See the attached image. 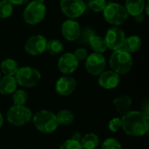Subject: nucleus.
Segmentation results:
<instances>
[{
  "label": "nucleus",
  "mask_w": 149,
  "mask_h": 149,
  "mask_svg": "<svg viewBox=\"0 0 149 149\" xmlns=\"http://www.w3.org/2000/svg\"><path fill=\"white\" fill-rule=\"evenodd\" d=\"M101 149H122V146L116 139L107 138L103 141Z\"/></svg>",
  "instance_id": "c85d7f7f"
},
{
  "label": "nucleus",
  "mask_w": 149,
  "mask_h": 149,
  "mask_svg": "<svg viewBox=\"0 0 149 149\" xmlns=\"http://www.w3.org/2000/svg\"><path fill=\"white\" fill-rule=\"evenodd\" d=\"M3 115H2V113H0V127L3 126Z\"/></svg>",
  "instance_id": "c9c22d12"
},
{
  "label": "nucleus",
  "mask_w": 149,
  "mask_h": 149,
  "mask_svg": "<svg viewBox=\"0 0 149 149\" xmlns=\"http://www.w3.org/2000/svg\"><path fill=\"white\" fill-rule=\"evenodd\" d=\"M64 50V45L58 39H52L47 41L46 51L51 55H58Z\"/></svg>",
  "instance_id": "b1692460"
},
{
  "label": "nucleus",
  "mask_w": 149,
  "mask_h": 149,
  "mask_svg": "<svg viewBox=\"0 0 149 149\" xmlns=\"http://www.w3.org/2000/svg\"><path fill=\"white\" fill-rule=\"evenodd\" d=\"M134 19H135L136 22L141 23V22H143V20H144V15H143V14H140V15H138V16H135V17H134Z\"/></svg>",
  "instance_id": "f704fd0d"
},
{
  "label": "nucleus",
  "mask_w": 149,
  "mask_h": 149,
  "mask_svg": "<svg viewBox=\"0 0 149 149\" xmlns=\"http://www.w3.org/2000/svg\"><path fill=\"white\" fill-rule=\"evenodd\" d=\"M113 103L117 112L121 115V117L123 115H125L126 113H127L128 112H130L132 106H133L132 99L127 95H123V96L115 98L113 100Z\"/></svg>",
  "instance_id": "dca6fc26"
},
{
  "label": "nucleus",
  "mask_w": 149,
  "mask_h": 149,
  "mask_svg": "<svg viewBox=\"0 0 149 149\" xmlns=\"http://www.w3.org/2000/svg\"><path fill=\"white\" fill-rule=\"evenodd\" d=\"M95 31L91 29L90 27H85L83 30H81V32H80V36L79 38V39L80 40V43L81 44H84V45H88V43L91 39V38L95 35Z\"/></svg>",
  "instance_id": "cd10ccee"
},
{
  "label": "nucleus",
  "mask_w": 149,
  "mask_h": 149,
  "mask_svg": "<svg viewBox=\"0 0 149 149\" xmlns=\"http://www.w3.org/2000/svg\"><path fill=\"white\" fill-rule=\"evenodd\" d=\"M81 32L79 24L72 19H67L61 25V33L68 41H76L79 39Z\"/></svg>",
  "instance_id": "f8f14e48"
},
{
  "label": "nucleus",
  "mask_w": 149,
  "mask_h": 149,
  "mask_svg": "<svg viewBox=\"0 0 149 149\" xmlns=\"http://www.w3.org/2000/svg\"><path fill=\"white\" fill-rule=\"evenodd\" d=\"M141 45H142L141 38L139 36L133 35L125 38L122 48L129 53H134L140 50Z\"/></svg>",
  "instance_id": "aec40b11"
},
{
  "label": "nucleus",
  "mask_w": 149,
  "mask_h": 149,
  "mask_svg": "<svg viewBox=\"0 0 149 149\" xmlns=\"http://www.w3.org/2000/svg\"><path fill=\"white\" fill-rule=\"evenodd\" d=\"M17 83L13 76H4L0 79V93L3 95L12 94L17 90Z\"/></svg>",
  "instance_id": "a211bd4d"
},
{
  "label": "nucleus",
  "mask_w": 149,
  "mask_h": 149,
  "mask_svg": "<svg viewBox=\"0 0 149 149\" xmlns=\"http://www.w3.org/2000/svg\"><path fill=\"white\" fill-rule=\"evenodd\" d=\"M108 128L113 133L118 132L121 128V119L119 117L113 118L108 123Z\"/></svg>",
  "instance_id": "7c9ffc66"
},
{
  "label": "nucleus",
  "mask_w": 149,
  "mask_h": 149,
  "mask_svg": "<svg viewBox=\"0 0 149 149\" xmlns=\"http://www.w3.org/2000/svg\"><path fill=\"white\" fill-rule=\"evenodd\" d=\"M126 36L125 32L119 27H111L107 30L104 38L108 49L116 51L123 47Z\"/></svg>",
  "instance_id": "1a4fd4ad"
},
{
  "label": "nucleus",
  "mask_w": 149,
  "mask_h": 149,
  "mask_svg": "<svg viewBox=\"0 0 149 149\" xmlns=\"http://www.w3.org/2000/svg\"><path fill=\"white\" fill-rule=\"evenodd\" d=\"M81 138H82V135H81V134H80V133H79V132H75V133H73V134H72V136H71V138H70V139H72V140H74V141H79V142H80V141H81Z\"/></svg>",
  "instance_id": "72a5a7b5"
},
{
  "label": "nucleus",
  "mask_w": 149,
  "mask_h": 149,
  "mask_svg": "<svg viewBox=\"0 0 149 149\" xmlns=\"http://www.w3.org/2000/svg\"><path fill=\"white\" fill-rule=\"evenodd\" d=\"M13 5L8 0L0 1V17L8 18L12 15Z\"/></svg>",
  "instance_id": "a878e982"
},
{
  "label": "nucleus",
  "mask_w": 149,
  "mask_h": 149,
  "mask_svg": "<svg viewBox=\"0 0 149 149\" xmlns=\"http://www.w3.org/2000/svg\"><path fill=\"white\" fill-rule=\"evenodd\" d=\"M107 0H88V7L94 12H101L107 5Z\"/></svg>",
  "instance_id": "bb28decb"
},
{
  "label": "nucleus",
  "mask_w": 149,
  "mask_h": 149,
  "mask_svg": "<svg viewBox=\"0 0 149 149\" xmlns=\"http://www.w3.org/2000/svg\"><path fill=\"white\" fill-rule=\"evenodd\" d=\"M121 127L129 136L141 137L149 129L148 113L141 111H130L121 117Z\"/></svg>",
  "instance_id": "f257e3e1"
},
{
  "label": "nucleus",
  "mask_w": 149,
  "mask_h": 149,
  "mask_svg": "<svg viewBox=\"0 0 149 149\" xmlns=\"http://www.w3.org/2000/svg\"><path fill=\"white\" fill-rule=\"evenodd\" d=\"M15 79L17 85L26 88H31L36 86L39 83L41 79V74L39 71L34 67L23 66L19 67L15 75Z\"/></svg>",
  "instance_id": "39448f33"
},
{
  "label": "nucleus",
  "mask_w": 149,
  "mask_h": 149,
  "mask_svg": "<svg viewBox=\"0 0 149 149\" xmlns=\"http://www.w3.org/2000/svg\"><path fill=\"white\" fill-rule=\"evenodd\" d=\"M109 65L112 71L119 75L127 74L133 66L132 55L123 48L113 51L109 59Z\"/></svg>",
  "instance_id": "f03ea898"
},
{
  "label": "nucleus",
  "mask_w": 149,
  "mask_h": 149,
  "mask_svg": "<svg viewBox=\"0 0 149 149\" xmlns=\"http://www.w3.org/2000/svg\"><path fill=\"white\" fill-rule=\"evenodd\" d=\"M12 5H24L30 2V0H8Z\"/></svg>",
  "instance_id": "473e14b6"
},
{
  "label": "nucleus",
  "mask_w": 149,
  "mask_h": 149,
  "mask_svg": "<svg viewBox=\"0 0 149 149\" xmlns=\"http://www.w3.org/2000/svg\"><path fill=\"white\" fill-rule=\"evenodd\" d=\"M107 65V61L105 57L100 53H92L88 55L86 58L85 66L86 71L93 76H99L104 72Z\"/></svg>",
  "instance_id": "9d476101"
},
{
  "label": "nucleus",
  "mask_w": 149,
  "mask_h": 149,
  "mask_svg": "<svg viewBox=\"0 0 149 149\" xmlns=\"http://www.w3.org/2000/svg\"><path fill=\"white\" fill-rule=\"evenodd\" d=\"M34 1H36V2H38V3H44V2H45V0H34Z\"/></svg>",
  "instance_id": "e433bc0d"
},
{
  "label": "nucleus",
  "mask_w": 149,
  "mask_h": 149,
  "mask_svg": "<svg viewBox=\"0 0 149 149\" xmlns=\"http://www.w3.org/2000/svg\"><path fill=\"white\" fill-rule=\"evenodd\" d=\"M76 80L70 76L60 77L55 84V90L58 94L61 96H69L76 89Z\"/></svg>",
  "instance_id": "4468645a"
},
{
  "label": "nucleus",
  "mask_w": 149,
  "mask_h": 149,
  "mask_svg": "<svg viewBox=\"0 0 149 149\" xmlns=\"http://www.w3.org/2000/svg\"><path fill=\"white\" fill-rule=\"evenodd\" d=\"M46 38L40 34H37L31 36L26 40L24 44V50L28 54L31 56H37L44 53L46 51Z\"/></svg>",
  "instance_id": "9b49d317"
},
{
  "label": "nucleus",
  "mask_w": 149,
  "mask_h": 149,
  "mask_svg": "<svg viewBox=\"0 0 149 149\" xmlns=\"http://www.w3.org/2000/svg\"><path fill=\"white\" fill-rule=\"evenodd\" d=\"M56 118L58 125L69 126L74 120V114L70 110L63 109L56 114Z\"/></svg>",
  "instance_id": "5701e85b"
},
{
  "label": "nucleus",
  "mask_w": 149,
  "mask_h": 149,
  "mask_svg": "<svg viewBox=\"0 0 149 149\" xmlns=\"http://www.w3.org/2000/svg\"><path fill=\"white\" fill-rule=\"evenodd\" d=\"M59 5L62 12L71 19L79 17L86 10L83 0H60Z\"/></svg>",
  "instance_id": "6e6552de"
},
{
  "label": "nucleus",
  "mask_w": 149,
  "mask_h": 149,
  "mask_svg": "<svg viewBox=\"0 0 149 149\" xmlns=\"http://www.w3.org/2000/svg\"><path fill=\"white\" fill-rule=\"evenodd\" d=\"M46 15V7L44 3L36 1L30 2L25 7L23 17L24 21L29 24H37L40 23Z\"/></svg>",
  "instance_id": "0eeeda50"
},
{
  "label": "nucleus",
  "mask_w": 149,
  "mask_h": 149,
  "mask_svg": "<svg viewBox=\"0 0 149 149\" xmlns=\"http://www.w3.org/2000/svg\"><path fill=\"white\" fill-rule=\"evenodd\" d=\"M19 69L17 62L12 58H5L2 61L0 65V71L4 74V76H13L15 77L16 73Z\"/></svg>",
  "instance_id": "6ab92c4d"
},
{
  "label": "nucleus",
  "mask_w": 149,
  "mask_h": 149,
  "mask_svg": "<svg viewBox=\"0 0 149 149\" xmlns=\"http://www.w3.org/2000/svg\"><path fill=\"white\" fill-rule=\"evenodd\" d=\"M2 72H1V71H0V79H1V78H2V74H1Z\"/></svg>",
  "instance_id": "4c0bfd02"
},
{
  "label": "nucleus",
  "mask_w": 149,
  "mask_h": 149,
  "mask_svg": "<svg viewBox=\"0 0 149 149\" xmlns=\"http://www.w3.org/2000/svg\"><path fill=\"white\" fill-rule=\"evenodd\" d=\"M79 65V61L72 52H66L63 54L58 62V70L65 75L72 74L74 72Z\"/></svg>",
  "instance_id": "ddd939ff"
},
{
  "label": "nucleus",
  "mask_w": 149,
  "mask_h": 149,
  "mask_svg": "<svg viewBox=\"0 0 149 149\" xmlns=\"http://www.w3.org/2000/svg\"><path fill=\"white\" fill-rule=\"evenodd\" d=\"M73 55L75 56V58H77V60H78L79 62V61H83V60H85V59L86 58V57L88 56V54H87V50L85 49V48H78V49L74 52Z\"/></svg>",
  "instance_id": "2f4dec72"
},
{
  "label": "nucleus",
  "mask_w": 149,
  "mask_h": 149,
  "mask_svg": "<svg viewBox=\"0 0 149 149\" xmlns=\"http://www.w3.org/2000/svg\"><path fill=\"white\" fill-rule=\"evenodd\" d=\"M88 45L95 53L102 54L107 50V46L104 38H101L100 36H98L96 34L91 38L88 43Z\"/></svg>",
  "instance_id": "412c9836"
},
{
  "label": "nucleus",
  "mask_w": 149,
  "mask_h": 149,
  "mask_svg": "<svg viewBox=\"0 0 149 149\" xmlns=\"http://www.w3.org/2000/svg\"><path fill=\"white\" fill-rule=\"evenodd\" d=\"M99 85L107 90L116 88L120 83V78L118 73L113 71H104L99 75Z\"/></svg>",
  "instance_id": "2eb2a0df"
},
{
  "label": "nucleus",
  "mask_w": 149,
  "mask_h": 149,
  "mask_svg": "<svg viewBox=\"0 0 149 149\" xmlns=\"http://www.w3.org/2000/svg\"><path fill=\"white\" fill-rule=\"evenodd\" d=\"M9 123L16 127H21L27 124L32 118V113L25 106H12L6 113Z\"/></svg>",
  "instance_id": "423d86ee"
},
{
  "label": "nucleus",
  "mask_w": 149,
  "mask_h": 149,
  "mask_svg": "<svg viewBox=\"0 0 149 149\" xmlns=\"http://www.w3.org/2000/svg\"><path fill=\"white\" fill-rule=\"evenodd\" d=\"M145 5L146 3L144 0H126L124 7L128 15L135 17L143 13Z\"/></svg>",
  "instance_id": "f3484780"
},
{
  "label": "nucleus",
  "mask_w": 149,
  "mask_h": 149,
  "mask_svg": "<svg viewBox=\"0 0 149 149\" xmlns=\"http://www.w3.org/2000/svg\"><path fill=\"white\" fill-rule=\"evenodd\" d=\"M80 145L82 149H96L100 145V139L97 134L89 133L82 136Z\"/></svg>",
  "instance_id": "4be33fe9"
},
{
  "label": "nucleus",
  "mask_w": 149,
  "mask_h": 149,
  "mask_svg": "<svg viewBox=\"0 0 149 149\" xmlns=\"http://www.w3.org/2000/svg\"><path fill=\"white\" fill-rule=\"evenodd\" d=\"M33 124L37 130L44 134H52L58 127L56 114L48 110H40L33 117Z\"/></svg>",
  "instance_id": "7ed1b4c3"
},
{
  "label": "nucleus",
  "mask_w": 149,
  "mask_h": 149,
  "mask_svg": "<svg viewBox=\"0 0 149 149\" xmlns=\"http://www.w3.org/2000/svg\"><path fill=\"white\" fill-rule=\"evenodd\" d=\"M59 149H82L80 142L72 139L65 141L59 147Z\"/></svg>",
  "instance_id": "c756f323"
},
{
  "label": "nucleus",
  "mask_w": 149,
  "mask_h": 149,
  "mask_svg": "<svg viewBox=\"0 0 149 149\" xmlns=\"http://www.w3.org/2000/svg\"><path fill=\"white\" fill-rule=\"evenodd\" d=\"M103 17L110 24L118 26L123 24L127 20L128 14L124 5L118 3H107L103 10Z\"/></svg>",
  "instance_id": "20e7f679"
},
{
  "label": "nucleus",
  "mask_w": 149,
  "mask_h": 149,
  "mask_svg": "<svg viewBox=\"0 0 149 149\" xmlns=\"http://www.w3.org/2000/svg\"><path fill=\"white\" fill-rule=\"evenodd\" d=\"M28 100L27 93L21 89H17L12 93V102L14 106H25Z\"/></svg>",
  "instance_id": "393cba45"
}]
</instances>
